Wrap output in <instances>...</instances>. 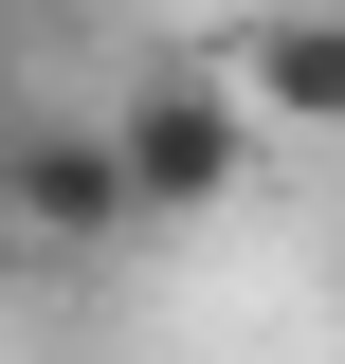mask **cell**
<instances>
[{"mask_svg": "<svg viewBox=\"0 0 345 364\" xmlns=\"http://www.w3.org/2000/svg\"><path fill=\"white\" fill-rule=\"evenodd\" d=\"M91 128H109L128 219H218V200L255 182V109H236V73H200V55L128 73V109H91Z\"/></svg>", "mask_w": 345, "mask_h": 364, "instance_id": "6da1fadb", "label": "cell"}, {"mask_svg": "<svg viewBox=\"0 0 345 364\" xmlns=\"http://www.w3.org/2000/svg\"><path fill=\"white\" fill-rule=\"evenodd\" d=\"M0 237H37V255L128 237V182H109V128L91 109H18L0 128Z\"/></svg>", "mask_w": 345, "mask_h": 364, "instance_id": "7a4b0ae2", "label": "cell"}, {"mask_svg": "<svg viewBox=\"0 0 345 364\" xmlns=\"http://www.w3.org/2000/svg\"><path fill=\"white\" fill-rule=\"evenodd\" d=\"M218 73H236L255 128H345V0H255Z\"/></svg>", "mask_w": 345, "mask_h": 364, "instance_id": "3957f363", "label": "cell"}, {"mask_svg": "<svg viewBox=\"0 0 345 364\" xmlns=\"http://www.w3.org/2000/svg\"><path fill=\"white\" fill-rule=\"evenodd\" d=\"M0 18H18V0H0Z\"/></svg>", "mask_w": 345, "mask_h": 364, "instance_id": "277c9868", "label": "cell"}]
</instances>
